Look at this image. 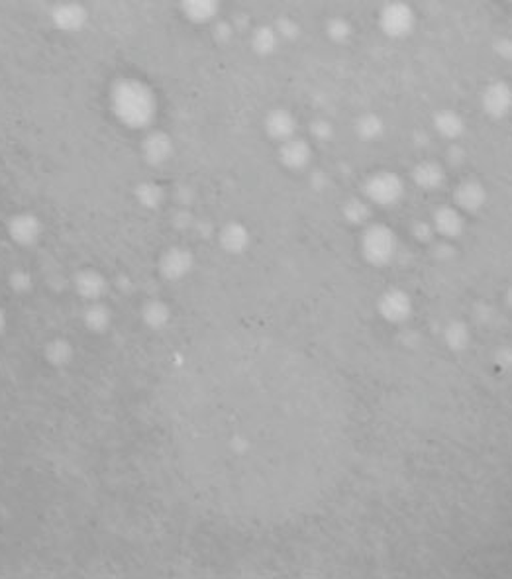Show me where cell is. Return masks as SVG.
Returning a JSON list of instances; mask_svg holds the SVG:
<instances>
[{"instance_id": "7a4b0ae2", "label": "cell", "mask_w": 512, "mask_h": 579, "mask_svg": "<svg viewBox=\"0 0 512 579\" xmlns=\"http://www.w3.org/2000/svg\"><path fill=\"white\" fill-rule=\"evenodd\" d=\"M361 250L369 264H391V260L396 253V238H394L393 230H389L387 226H371L363 236Z\"/></svg>"}, {"instance_id": "30bf717a", "label": "cell", "mask_w": 512, "mask_h": 579, "mask_svg": "<svg viewBox=\"0 0 512 579\" xmlns=\"http://www.w3.org/2000/svg\"><path fill=\"white\" fill-rule=\"evenodd\" d=\"M446 342L454 350H463V348H467V342H469V332L463 324L456 322L446 330Z\"/></svg>"}, {"instance_id": "5bb4252c", "label": "cell", "mask_w": 512, "mask_h": 579, "mask_svg": "<svg viewBox=\"0 0 512 579\" xmlns=\"http://www.w3.org/2000/svg\"><path fill=\"white\" fill-rule=\"evenodd\" d=\"M497 364L502 368H512V350H500L497 354Z\"/></svg>"}, {"instance_id": "277c9868", "label": "cell", "mask_w": 512, "mask_h": 579, "mask_svg": "<svg viewBox=\"0 0 512 579\" xmlns=\"http://www.w3.org/2000/svg\"><path fill=\"white\" fill-rule=\"evenodd\" d=\"M379 313H381L385 320H389L393 324H398V322H405L410 316L412 303H410L407 293H403V291H389V293L383 295L381 301H379Z\"/></svg>"}, {"instance_id": "4fadbf2b", "label": "cell", "mask_w": 512, "mask_h": 579, "mask_svg": "<svg viewBox=\"0 0 512 579\" xmlns=\"http://www.w3.org/2000/svg\"><path fill=\"white\" fill-rule=\"evenodd\" d=\"M438 128L446 134V136H456V134L461 130V124L458 118L449 116V118H446V120H440V126H438Z\"/></svg>"}, {"instance_id": "52a82bcc", "label": "cell", "mask_w": 512, "mask_h": 579, "mask_svg": "<svg viewBox=\"0 0 512 579\" xmlns=\"http://www.w3.org/2000/svg\"><path fill=\"white\" fill-rule=\"evenodd\" d=\"M410 26V14L403 6H393L389 8V12L385 14V28L391 34H403Z\"/></svg>"}, {"instance_id": "9a60e30c", "label": "cell", "mask_w": 512, "mask_h": 579, "mask_svg": "<svg viewBox=\"0 0 512 579\" xmlns=\"http://www.w3.org/2000/svg\"><path fill=\"white\" fill-rule=\"evenodd\" d=\"M509 303H511V306H512V291L509 293Z\"/></svg>"}, {"instance_id": "8fae6325", "label": "cell", "mask_w": 512, "mask_h": 579, "mask_svg": "<svg viewBox=\"0 0 512 579\" xmlns=\"http://www.w3.org/2000/svg\"><path fill=\"white\" fill-rule=\"evenodd\" d=\"M285 161L289 163V165H302L304 161H306V158H308V147L304 144H301V142H290L287 147H285Z\"/></svg>"}, {"instance_id": "6da1fadb", "label": "cell", "mask_w": 512, "mask_h": 579, "mask_svg": "<svg viewBox=\"0 0 512 579\" xmlns=\"http://www.w3.org/2000/svg\"><path fill=\"white\" fill-rule=\"evenodd\" d=\"M118 114L128 122H145L151 114V96L138 83H124L114 91Z\"/></svg>"}, {"instance_id": "3957f363", "label": "cell", "mask_w": 512, "mask_h": 579, "mask_svg": "<svg viewBox=\"0 0 512 579\" xmlns=\"http://www.w3.org/2000/svg\"><path fill=\"white\" fill-rule=\"evenodd\" d=\"M367 197L381 207H391L403 197V181L394 173H377L369 179Z\"/></svg>"}, {"instance_id": "7c38bea8", "label": "cell", "mask_w": 512, "mask_h": 579, "mask_svg": "<svg viewBox=\"0 0 512 579\" xmlns=\"http://www.w3.org/2000/svg\"><path fill=\"white\" fill-rule=\"evenodd\" d=\"M345 216H348V220H350V222L359 224V222H363V220H367L369 211L363 202L355 200V202H350V204H348V209H345Z\"/></svg>"}, {"instance_id": "ba28073f", "label": "cell", "mask_w": 512, "mask_h": 579, "mask_svg": "<svg viewBox=\"0 0 512 579\" xmlns=\"http://www.w3.org/2000/svg\"><path fill=\"white\" fill-rule=\"evenodd\" d=\"M414 177H416V183L420 185V187H424V189H436L438 185L442 183V179H444V175H442V169L438 167V165H434V163H424V165H420L418 169H416V173H414Z\"/></svg>"}, {"instance_id": "9c48e42d", "label": "cell", "mask_w": 512, "mask_h": 579, "mask_svg": "<svg viewBox=\"0 0 512 579\" xmlns=\"http://www.w3.org/2000/svg\"><path fill=\"white\" fill-rule=\"evenodd\" d=\"M184 12L195 20H209L216 12V0H183Z\"/></svg>"}, {"instance_id": "5b68a950", "label": "cell", "mask_w": 512, "mask_h": 579, "mask_svg": "<svg viewBox=\"0 0 512 579\" xmlns=\"http://www.w3.org/2000/svg\"><path fill=\"white\" fill-rule=\"evenodd\" d=\"M434 224H436V230L446 238L460 236L461 230H463V220L454 209H442V211L436 212Z\"/></svg>"}, {"instance_id": "8992f818", "label": "cell", "mask_w": 512, "mask_h": 579, "mask_svg": "<svg viewBox=\"0 0 512 579\" xmlns=\"http://www.w3.org/2000/svg\"><path fill=\"white\" fill-rule=\"evenodd\" d=\"M483 200H485L483 189L479 185H463L458 191V202H460L461 209H465V211H479L483 207Z\"/></svg>"}]
</instances>
